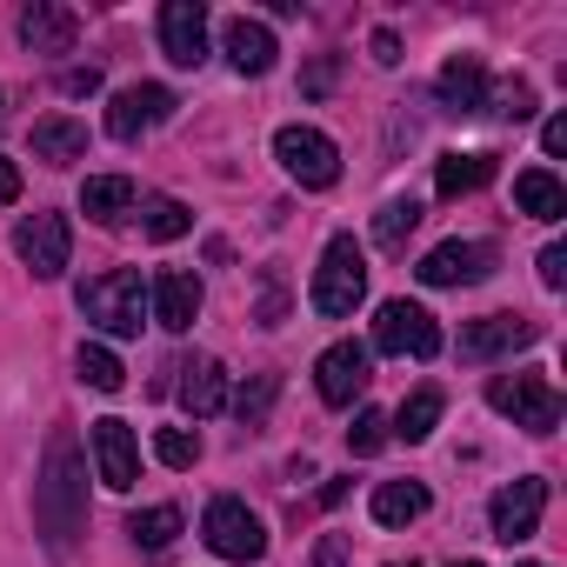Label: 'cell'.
Returning <instances> with one entry per match:
<instances>
[{
  "label": "cell",
  "mask_w": 567,
  "mask_h": 567,
  "mask_svg": "<svg viewBox=\"0 0 567 567\" xmlns=\"http://www.w3.org/2000/svg\"><path fill=\"white\" fill-rule=\"evenodd\" d=\"M540 328L527 315H481L474 328H461V361H494V354H514L527 348Z\"/></svg>",
  "instance_id": "9a60e30c"
},
{
  "label": "cell",
  "mask_w": 567,
  "mask_h": 567,
  "mask_svg": "<svg viewBox=\"0 0 567 567\" xmlns=\"http://www.w3.org/2000/svg\"><path fill=\"white\" fill-rule=\"evenodd\" d=\"M374 348L381 354H414V361H434L441 354V328L421 301H381L374 315Z\"/></svg>",
  "instance_id": "ba28073f"
},
{
  "label": "cell",
  "mask_w": 567,
  "mask_h": 567,
  "mask_svg": "<svg viewBox=\"0 0 567 567\" xmlns=\"http://www.w3.org/2000/svg\"><path fill=\"white\" fill-rule=\"evenodd\" d=\"M494 114H501V121H527V114H534V87H527V81H501V87H494Z\"/></svg>",
  "instance_id": "836d02e7"
},
{
  "label": "cell",
  "mask_w": 567,
  "mask_h": 567,
  "mask_svg": "<svg viewBox=\"0 0 567 567\" xmlns=\"http://www.w3.org/2000/svg\"><path fill=\"white\" fill-rule=\"evenodd\" d=\"M174 374H181V401H187V414H194V421H207V414H220V408H227V368H220L214 354L181 361Z\"/></svg>",
  "instance_id": "ffe728a7"
},
{
  "label": "cell",
  "mask_w": 567,
  "mask_h": 567,
  "mask_svg": "<svg viewBox=\"0 0 567 567\" xmlns=\"http://www.w3.org/2000/svg\"><path fill=\"white\" fill-rule=\"evenodd\" d=\"M174 107H181V101H174L167 87H154V81L121 87V94L107 101V134H114V141H141V134H147V127H161Z\"/></svg>",
  "instance_id": "7c38bea8"
},
{
  "label": "cell",
  "mask_w": 567,
  "mask_h": 567,
  "mask_svg": "<svg viewBox=\"0 0 567 567\" xmlns=\"http://www.w3.org/2000/svg\"><path fill=\"white\" fill-rule=\"evenodd\" d=\"M540 147H547V154H567V114H554V121L540 127Z\"/></svg>",
  "instance_id": "ab89813d"
},
{
  "label": "cell",
  "mask_w": 567,
  "mask_h": 567,
  "mask_svg": "<svg viewBox=\"0 0 567 567\" xmlns=\"http://www.w3.org/2000/svg\"><path fill=\"white\" fill-rule=\"evenodd\" d=\"M220 48H227V61L240 68V74H267L274 68V28L267 21H247V14H234L227 28H220Z\"/></svg>",
  "instance_id": "d6986e66"
},
{
  "label": "cell",
  "mask_w": 567,
  "mask_h": 567,
  "mask_svg": "<svg viewBox=\"0 0 567 567\" xmlns=\"http://www.w3.org/2000/svg\"><path fill=\"white\" fill-rule=\"evenodd\" d=\"M141 227H147V240H181L194 227V214L174 194H154V200H141Z\"/></svg>",
  "instance_id": "f546056e"
},
{
  "label": "cell",
  "mask_w": 567,
  "mask_h": 567,
  "mask_svg": "<svg viewBox=\"0 0 567 567\" xmlns=\"http://www.w3.org/2000/svg\"><path fill=\"white\" fill-rule=\"evenodd\" d=\"M487 401H494V414H507L527 434H554L560 427V394L547 388V374H501L487 388Z\"/></svg>",
  "instance_id": "277c9868"
},
{
  "label": "cell",
  "mask_w": 567,
  "mask_h": 567,
  "mask_svg": "<svg viewBox=\"0 0 567 567\" xmlns=\"http://www.w3.org/2000/svg\"><path fill=\"white\" fill-rule=\"evenodd\" d=\"M361 295H368V254H361L354 234H334V240L321 247V267H315L308 301H315L321 321H348V315L361 308Z\"/></svg>",
  "instance_id": "3957f363"
},
{
  "label": "cell",
  "mask_w": 567,
  "mask_h": 567,
  "mask_svg": "<svg viewBox=\"0 0 567 567\" xmlns=\"http://www.w3.org/2000/svg\"><path fill=\"white\" fill-rule=\"evenodd\" d=\"M280 315H288V295H280V274H267V288H260V328H280Z\"/></svg>",
  "instance_id": "d590c367"
},
{
  "label": "cell",
  "mask_w": 567,
  "mask_h": 567,
  "mask_svg": "<svg viewBox=\"0 0 567 567\" xmlns=\"http://www.w3.org/2000/svg\"><path fill=\"white\" fill-rule=\"evenodd\" d=\"M540 507H547V481H540V474H520L514 487H501V494H494V507H487V520H494V540H507V547L534 540V527H540Z\"/></svg>",
  "instance_id": "8fae6325"
},
{
  "label": "cell",
  "mask_w": 567,
  "mask_h": 567,
  "mask_svg": "<svg viewBox=\"0 0 567 567\" xmlns=\"http://www.w3.org/2000/svg\"><path fill=\"white\" fill-rule=\"evenodd\" d=\"M34 527L48 534L54 554H68L87 527V461L74 447V434L61 427L41 454V481H34Z\"/></svg>",
  "instance_id": "6da1fadb"
},
{
  "label": "cell",
  "mask_w": 567,
  "mask_h": 567,
  "mask_svg": "<svg viewBox=\"0 0 567 567\" xmlns=\"http://www.w3.org/2000/svg\"><path fill=\"white\" fill-rule=\"evenodd\" d=\"M14 254L28 260L34 280H61L68 260H74V227H68V214H28V220L14 227Z\"/></svg>",
  "instance_id": "52a82bcc"
},
{
  "label": "cell",
  "mask_w": 567,
  "mask_h": 567,
  "mask_svg": "<svg viewBox=\"0 0 567 567\" xmlns=\"http://www.w3.org/2000/svg\"><path fill=\"white\" fill-rule=\"evenodd\" d=\"M81 154H87V127H81V121H68V114L34 121V161H48V167H74Z\"/></svg>",
  "instance_id": "44dd1931"
},
{
  "label": "cell",
  "mask_w": 567,
  "mask_h": 567,
  "mask_svg": "<svg viewBox=\"0 0 567 567\" xmlns=\"http://www.w3.org/2000/svg\"><path fill=\"white\" fill-rule=\"evenodd\" d=\"M154 321H161L167 334H187V328L200 321V280H194L187 267L154 274Z\"/></svg>",
  "instance_id": "2e32d148"
},
{
  "label": "cell",
  "mask_w": 567,
  "mask_h": 567,
  "mask_svg": "<svg viewBox=\"0 0 567 567\" xmlns=\"http://www.w3.org/2000/svg\"><path fill=\"white\" fill-rule=\"evenodd\" d=\"M514 207L534 214V220H560V214H567V187H560L547 167H527V174L514 181Z\"/></svg>",
  "instance_id": "cb8c5ba5"
},
{
  "label": "cell",
  "mask_w": 567,
  "mask_h": 567,
  "mask_svg": "<svg viewBox=\"0 0 567 567\" xmlns=\"http://www.w3.org/2000/svg\"><path fill=\"white\" fill-rule=\"evenodd\" d=\"M348 540H354V534H321V547H315V567H348Z\"/></svg>",
  "instance_id": "8d00e7d4"
},
{
  "label": "cell",
  "mask_w": 567,
  "mask_h": 567,
  "mask_svg": "<svg viewBox=\"0 0 567 567\" xmlns=\"http://www.w3.org/2000/svg\"><path fill=\"white\" fill-rule=\"evenodd\" d=\"M127 534H134L141 554H167V547L181 540V507H147V514L127 520Z\"/></svg>",
  "instance_id": "83f0119b"
},
{
  "label": "cell",
  "mask_w": 567,
  "mask_h": 567,
  "mask_svg": "<svg viewBox=\"0 0 567 567\" xmlns=\"http://www.w3.org/2000/svg\"><path fill=\"white\" fill-rule=\"evenodd\" d=\"M368 381H374V354H368L361 341H334V348L315 361V388H321L328 408H354V401L368 394Z\"/></svg>",
  "instance_id": "9c48e42d"
},
{
  "label": "cell",
  "mask_w": 567,
  "mask_h": 567,
  "mask_svg": "<svg viewBox=\"0 0 567 567\" xmlns=\"http://www.w3.org/2000/svg\"><path fill=\"white\" fill-rule=\"evenodd\" d=\"M74 368H81V381H87L94 394H114V388L127 381V368H121V354H114V348H101V341H81V354H74Z\"/></svg>",
  "instance_id": "f1b7e54d"
},
{
  "label": "cell",
  "mask_w": 567,
  "mask_h": 567,
  "mask_svg": "<svg viewBox=\"0 0 567 567\" xmlns=\"http://www.w3.org/2000/svg\"><path fill=\"white\" fill-rule=\"evenodd\" d=\"M414 227H421V200H414V194H394V200H388V207L374 214V240H381L388 254H401Z\"/></svg>",
  "instance_id": "4316f807"
},
{
  "label": "cell",
  "mask_w": 567,
  "mask_h": 567,
  "mask_svg": "<svg viewBox=\"0 0 567 567\" xmlns=\"http://www.w3.org/2000/svg\"><path fill=\"white\" fill-rule=\"evenodd\" d=\"M388 434H394V427H388V414H381V408H361V414H354V427H348V447L368 461V454H381V447H388Z\"/></svg>",
  "instance_id": "d6a6232c"
},
{
  "label": "cell",
  "mask_w": 567,
  "mask_h": 567,
  "mask_svg": "<svg viewBox=\"0 0 567 567\" xmlns=\"http://www.w3.org/2000/svg\"><path fill=\"white\" fill-rule=\"evenodd\" d=\"M21 200V167H14V154H0V207H14Z\"/></svg>",
  "instance_id": "74e56055"
},
{
  "label": "cell",
  "mask_w": 567,
  "mask_h": 567,
  "mask_svg": "<svg viewBox=\"0 0 567 567\" xmlns=\"http://www.w3.org/2000/svg\"><path fill=\"white\" fill-rule=\"evenodd\" d=\"M388 567H414V560H388Z\"/></svg>",
  "instance_id": "b9f144b4"
},
{
  "label": "cell",
  "mask_w": 567,
  "mask_h": 567,
  "mask_svg": "<svg viewBox=\"0 0 567 567\" xmlns=\"http://www.w3.org/2000/svg\"><path fill=\"white\" fill-rule=\"evenodd\" d=\"M154 454H161V467L187 474V467L200 461V434H194V427H161V434H154Z\"/></svg>",
  "instance_id": "1f68e13d"
},
{
  "label": "cell",
  "mask_w": 567,
  "mask_h": 567,
  "mask_svg": "<svg viewBox=\"0 0 567 567\" xmlns=\"http://www.w3.org/2000/svg\"><path fill=\"white\" fill-rule=\"evenodd\" d=\"M81 315L101 328V334H114V341H134L141 334V321H147V280L134 274V267H114V274H94V280H81Z\"/></svg>",
  "instance_id": "7a4b0ae2"
},
{
  "label": "cell",
  "mask_w": 567,
  "mask_h": 567,
  "mask_svg": "<svg viewBox=\"0 0 567 567\" xmlns=\"http://www.w3.org/2000/svg\"><path fill=\"white\" fill-rule=\"evenodd\" d=\"M427 514V487L421 481H381L374 487V520L381 527H414Z\"/></svg>",
  "instance_id": "d4e9b609"
},
{
  "label": "cell",
  "mask_w": 567,
  "mask_h": 567,
  "mask_svg": "<svg viewBox=\"0 0 567 567\" xmlns=\"http://www.w3.org/2000/svg\"><path fill=\"white\" fill-rule=\"evenodd\" d=\"M487 181H494V154H441V161H434V194H441V200L481 194Z\"/></svg>",
  "instance_id": "7402d4cb"
},
{
  "label": "cell",
  "mask_w": 567,
  "mask_h": 567,
  "mask_svg": "<svg viewBox=\"0 0 567 567\" xmlns=\"http://www.w3.org/2000/svg\"><path fill=\"white\" fill-rule=\"evenodd\" d=\"M74 34H81V14L54 8V0H34V8L21 14V41L34 54H74Z\"/></svg>",
  "instance_id": "e0dca14e"
},
{
  "label": "cell",
  "mask_w": 567,
  "mask_h": 567,
  "mask_svg": "<svg viewBox=\"0 0 567 567\" xmlns=\"http://www.w3.org/2000/svg\"><path fill=\"white\" fill-rule=\"evenodd\" d=\"M274 161L288 167L301 187H334V181H341V147H334L321 127H301V121L274 134Z\"/></svg>",
  "instance_id": "5b68a950"
},
{
  "label": "cell",
  "mask_w": 567,
  "mask_h": 567,
  "mask_svg": "<svg viewBox=\"0 0 567 567\" xmlns=\"http://www.w3.org/2000/svg\"><path fill=\"white\" fill-rule=\"evenodd\" d=\"M454 567H481V560H454Z\"/></svg>",
  "instance_id": "7bdbcfd3"
},
{
  "label": "cell",
  "mask_w": 567,
  "mask_h": 567,
  "mask_svg": "<svg viewBox=\"0 0 567 567\" xmlns=\"http://www.w3.org/2000/svg\"><path fill=\"white\" fill-rule=\"evenodd\" d=\"M434 94H441L447 114H481L487 107V68H481V54H454L441 68V81H434Z\"/></svg>",
  "instance_id": "ac0fdd59"
},
{
  "label": "cell",
  "mask_w": 567,
  "mask_h": 567,
  "mask_svg": "<svg viewBox=\"0 0 567 567\" xmlns=\"http://www.w3.org/2000/svg\"><path fill=\"white\" fill-rule=\"evenodd\" d=\"M94 467H101V487H114V494H127L134 481H141V441H134V427L127 421H94Z\"/></svg>",
  "instance_id": "4fadbf2b"
},
{
  "label": "cell",
  "mask_w": 567,
  "mask_h": 567,
  "mask_svg": "<svg viewBox=\"0 0 567 567\" xmlns=\"http://www.w3.org/2000/svg\"><path fill=\"white\" fill-rule=\"evenodd\" d=\"M134 200H141V194H134V181H127V174H94V181L81 187V207H87V220H94V227H114Z\"/></svg>",
  "instance_id": "603a6c76"
},
{
  "label": "cell",
  "mask_w": 567,
  "mask_h": 567,
  "mask_svg": "<svg viewBox=\"0 0 567 567\" xmlns=\"http://www.w3.org/2000/svg\"><path fill=\"white\" fill-rule=\"evenodd\" d=\"M368 48H374V61H381V68H394V61H401V41H394V34H388V28H381V34H374V41H368Z\"/></svg>",
  "instance_id": "60d3db41"
},
{
  "label": "cell",
  "mask_w": 567,
  "mask_h": 567,
  "mask_svg": "<svg viewBox=\"0 0 567 567\" xmlns=\"http://www.w3.org/2000/svg\"><path fill=\"white\" fill-rule=\"evenodd\" d=\"M494 247L487 240H441L434 254H421V280H427V288H474V280H487L494 274Z\"/></svg>",
  "instance_id": "30bf717a"
},
{
  "label": "cell",
  "mask_w": 567,
  "mask_h": 567,
  "mask_svg": "<svg viewBox=\"0 0 567 567\" xmlns=\"http://www.w3.org/2000/svg\"><path fill=\"white\" fill-rule=\"evenodd\" d=\"M527 567H540V560H527Z\"/></svg>",
  "instance_id": "ee69618b"
},
{
  "label": "cell",
  "mask_w": 567,
  "mask_h": 567,
  "mask_svg": "<svg viewBox=\"0 0 567 567\" xmlns=\"http://www.w3.org/2000/svg\"><path fill=\"white\" fill-rule=\"evenodd\" d=\"M61 87H68V94H101V68H74Z\"/></svg>",
  "instance_id": "f35d334b"
},
{
  "label": "cell",
  "mask_w": 567,
  "mask_h": 567,
  "mask_svg": "<svg viewBox=\"0 0 567 567\" xmlns=\"http://www.w3.org/2000/svg\"><path fill=\"white\" fill-rule=\"evenodd\" d=\"M161 54L174 68H200L207 61V8L200 0H167L161 8Z\"/></svg>",
  "instance_id": "5bb4252c"
},
{
  "label": "cell",
  "mask_w": 567,
  "mask_h": 567,
  "mask_svg": "<svg viewBox=\"0 0 567 567\" xmlns=\"http://www.w3.org/2000/svg\"><path fill=\"white\" fill-rule=\"evenodd\" d=\"M274 394H280V374H254V381L234 394V414H240V427H260V421H267V408H274Z\"/></svg>",
  "instance_id": "4dcf8cb0"
},
{
  "label": "cell",
  "mask_w": 567,
  "mask_h": 567,
  "mask_svg": "<svg viewBox=\"0 0 567 567\" xmlns=\"http://www.w3.org/2000/svg\"><path fill=\"white\" fill-rule=\"evenodd\" d=\"M200 534H207V547H214L220 560H240V567L267 554V527H260V514H254L247 501H234V494H220V501L207 507Z\"/></svg>",
  "instance_id": "8992f818"
},
{
  "label": "cell",
  "mask_w": 567,
  "mask_h": 567,
  "mask_svg": "<svg viewBox=\"0 0 567 567\" xmlns=\"http://www.w3.org/2000/svg\"><path fill=\"white\" fill-rule=\"evenodd\" d=\"M441 408H447V401H441V388H414V394L401 401V414H394L388 427H394L401 441H427V434L441 427Z\"/></svg>",
  "instance_id": "484cf974"
},
{
  "label": "cell",
  "mask_w": 567,
  "mask_h": 567,
  "mask_svg": "<svg viewBox=\"0 0 567 567\" xmlns=\"http://www.w3.org/2000/svg\"><path fill=\"white\" fill-rule=\"evenodd\" d=\"M540 288H554V295L567 288V247H560V240L540 247Z\"/></svg>",
  "instance_id": "e575fe53"
}]
</instances>
